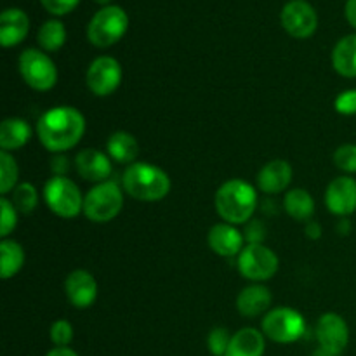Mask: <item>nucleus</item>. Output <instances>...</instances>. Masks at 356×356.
Wrapping results in <instances>:
<instances>
[{
  "mask_svg": "<svg viewBox=\"0 0 356 356\" xmlns=\"http://www.w3.org/2000/svg\"><path fill=\"white\" fill-rule=\"evenodd\" d=\"M122 183L125 193L141 202H159L170 191L169 174L148 162L131 163L125 169Z\"/></svg>",
  "mask_w": 356,
  "mask_h": 356,
  "instance_id": "2",
  "label": "nucleus"
},
{
  "mask_svg": "<svg viewBox=\"0 0 356 356\" xmlns=\"http://www.w3.org/2000/svg\"><path fill=\"white\" fill-rule=\"evenodd\" d=\"M75 167L80 177H83L86 181H90V183H104L111 176L110 155L99 152V149H82L75 156Z\"/></svg>",
  "mask_w": 356,
  "mask_h": 356,
  "instance_id": "15",
  "label": "nucleus"
},
{
  "mask_svg": "<svg viewBox=\"0 0 356 356\" xmlns=\"http://www.w3.org/2000/svg\"><path fill=\"white\" fill-rule=\"evenodd\" d=\"M271 306V292L263 285L245 287L236 298V309L245 318L261 316Z\"/></svg>",
  "mask_w": 356,
  "mask_h": 356,
  "instance_id": "19",
  "label": "nucleus"
},
{
  "mask_svg": "<svg viewBox=\"0 0 356 356\" xmlns=\"http://www.w3.org/2000/svg\"><path fill=\"white\" fill-rule=\"evenodd\" d=\"M284 207L287 214L296 221H309L315 214V200L306 190L296 188V190L287 191L284 198Z\"/></svg>",
  "mask_w": 356,
  "mask_h": 356,
  "instance_id": "24",
  "label": "nucleus"
},
{
  "mask_svg": "<svg viewBox=\"0 0 356 356\" xmlns=\"http://www.w3.org/2000/svg\"><path fill=\"white\" fill-rule=\"evenodd\" d=\"M229 343H232V336L222 327H216L207 337V346L214 356H225L226 351H228Z\"/></svg>",
  "mask_w": 356,
  "mask_h": 356,
  "instance_id": "31",
  "label": "nucleus"
},
{
  "mask_svg": "<svg viewBox=\"0 0 356 356\" xmlns=\"http://www.w3.org/2000/svg\"><path fill=\"white\" fill-rule=\"evenodd\" d=\"M14 207L17 209V212L21 214H30L35 211V207L38 205V191L33 184L23 183L17 184L13 190V200Z\"/></svg>",
  "mask_w": 356,
  "mask_h": 356,
  "instance_id": "28",
  "label": "nucleus"
},
{
  "mask_svg": "<svg viewBox=\"0 0 356 356\" xmlns=\"http://www.w3.org/2000/svg\"><path fill=\"white\" fill-rule=\"evenodd\" d=\"M49 334L56 348H68V344L73 341V327L68 320H56Z\"/></svg>",
  "mask_w": 356,
  "mask_h": 356,
  "instance_id": "30",
  "label": "nucleus"
},
{
  "mask_svg": "<svg viewBox=\"0 0 356 356\" xmlns=\"http://www.w3.org/2000/svg\"><path fill=\"white\" fill-rule=\"evenodd\" d=\"M264 350H266L264 334L252 327H245L233 334L225 356H263Z\"/></svg>",
  "mask_w": 356,
  "mask_h": 356,
  "instance_id": "20",
  "label": "nucleus"
},
{
  "mask_svg": "<svg viewBox=\"0 0 356 356\" xmlns=\"http://www.w3.org/2000/svg\"><path fill=\"white\" fill-rule=\"evenodd\" d=\"M44 198L56 216L65 219L76 218L83 211V197L79 186L66 176H52L45 183Z\"/></svg>",
  "mask_w": 356,
  "mask_h": 356,
  "instance_id": "6",
  "label": "nucleus"
},
{
  "mask_svg": "<svg viewBox=\"0 0 356 356\" xmlns=\"http://www.w3.org/2000/svg\"><path fill=\"white\" fill-rule=\"evenodd\" d=\"M19 73L24 82L35 90H51L58 82L54 61L40 49H26L19 56Z\"/></svg>",
  "mask_w": 356,
  "mask_h": 356,
  "instance_id": "8",
  "label": "nucleus"
},
{
  "mask_svg": "<svg viewBox=\"0 0 356 356\" xmlns=\"http://www.w3.org/2000/svg\"><path fill=\"white\" fill-rule=\"evenodd\" d=\"M106 152L115 162L118 163H134L139 155V143L132 134L125 131H118L108 138Z\"/></svg>",
  "mask_w": 356,
  "mask_h": 356,
  "instance_id": "23",
  "label": "nucleus"
},
{
  "mask_svg": "<svg viewBox=\"0 0 356 356\" xmlns=\"http://www.w3.org/2000/svg\"><path fill=\"white\" fill-rule=\"evenodd\" d=\"M38 45L47 52H56L65 45L66 42V30L65 24L58 19L45 21L40 26L37 35Z\"/></svg>",
  "mask_w": 356,
  "mask_h": 356,
  "instance_id": "26",
  "label": "nucleus"
},
{
  "mask_svg": "<svg viewBox=\"0 0 356 356\" xmlns=\"http://www.w3.org/2000/svg\"><path fill=\"white\" fill-rule=\"evenodd\" d=\"M292 176L294 172H292L291 163L285 160H271L257 174V186L268 195L282 193L289 188Z\"/></svg>",
  "mask_w": 356,
  "mask_h": 356,
  "instance_id": "17",
  "label": "nucleus"
},
{
  "mask_svg": "<svg viewBox=\"0 0 356 356\" xmlns=\"http://www.w3.org/2000/svg\"><path fill=\"white\" fill-rule=\"evenodd\" d=\"M278 256L263 243H249L238 254V270L247 280H270L278 271Z\"/></svg>",
  "mask_w": 356,
  "mask_h": 356,
  "instance_id": "9",
  "label": "nucleus"
},
{
  "mask_svg": "<svg viewBox=\"0 0 356 356\" xmlns=\"http://www.w3.org/2000/svg\"><path fill=\"white\" fill-rule=\"evenodd\" d=\"M334 163L337 169L348 174L356 172V145H343L334 153Z\"/></svg>",
  "mask_w": 356,
  "mask_h": 356,
  "instance_id": "29",
  "label": "nucleus"
},
{
  "mask_svg": "<svg viewBox=\"0 0 356 356\" xmlns=\"http://www.w3.org/2000/svg\"><path fill=\"white\" fill-rule=\"evenodd\" d=\"M90 92L99 97H106L118 89L122 82V66L111 56H101L90 63L86 75Z\"/></svg>",
  "mask_w": 356,
  "mask_h": 356,
  "instance_id": "10",
  "label": "nucleus"
},
{
  "mask_svg": "<svg viewBox=\"0 0 356 356\" xmlns=\"http://www.w3.org/2000/svg\"><path fill=\"white\" fill-rule=\"evenodd\" d=\"M122 207H124V193L113 181L96 184L83 197V214L89 221L99 225L113 221L120 214Z\"/></svg>",
  "mask_w": 356,
  "mask_h": 356,
  "instance_id": "4",
  "label": "nucleus"
},
{
  "mask_svg": "<svg viewBox=\"0 0 356 356\" xmlns=\"http://www.w3.org/2000/svg\"><path fill=\"white\" fill-rule=\"evenodd\" d=\"M257 207V193L243 179H229L216 193V211L229 225H243L252 218Z\"/></svg>",
  "mask_w": 356,
  "mask_h": 356,
  "instance_id": "3",
  "label": "nucleus"
},
{
  "mask_svg": "<svg viewBox=\"0 0 356 356\" xmlns=\"http://www.w3.org/2000/svg\"><path fill=\"white\" fill-rule=\"evenodd\" d=\"M263 332L268 339L280 344H291L301 339L306 332V322L296 309L282 306L263 318Z\"/></svg>",
  "mask_w": 356,
  "mask_h": 356,
  "instance_id": "7",
  "label": "nucleus"
},
{
  "mask_svg": "<svg viewBox=\"0 0 356 356\" xmlns=\"http://www.w3.org/2000/svg\"><path fill=\"white\" fill-rule=\"evenodd\" d=\"M30 30V19L21 9H6L0 14V44L14 47L21 44Z\"/></svg>",
  "mask_w": 356,
  "mask_h": 356,
  "instance_id": "18",
  "label": "nucleus"
},
{
  "mask_svg": "<svg viewBox=\"0 0 356 356\" xmlns=\"http://www.w3.org/2000/svg\"><path fill=\"white\" fill-rule=\"evenodd\" d=\"M96 2H97V3H103V6L106 7V3L111 2V0H96Z\"/></svg>",
  "mask_w": 356,
  "mask_h": 356,
  "instance_id": "42",
  "label": "nucleus"
},
{
  "mask_svg": "<svg viewBox=\"0 0 356 356\" xmlns=\"http://www.w3.org/2000/svg\"><path fill=\"white\" fill-rule=\"evenodd\" d=\"M282 24L285 31L294 38L312 37L318 26L316 10L305 0H292L282 9Z\"/></svg>",
  "mask_w": 356,
  "mask_h": 356,
  "instance_id": "11",
  "label": "nucleus"
},
{
  "mask_svg": "<svg viewBox=\"0 0 356 356\" xmlns=\"http://www.w3.org/2000/svg\"><path fill=\"white\" fill-rule=\"evenodd\" d=\"M31 138V129L23 118H6L0 125V148L3 152L23 148Z\"/></svg>",
  "mask_w": 356,
  "mask_h": 356,
  "instance_id": "22",
  "label": "nucleus"
},
{
  "mask_svg": "<svg viewBox=\"0 0 356 356\" xmlns=\"http://www.w3.org/2000/svg\"><path fill=\"white\" fill-rule=\"evenodd\" d=\"M306 235H308L312 240L320 238V236H322V228H320L318 222L309 221L308 225H306Z\"/></svg>",
  "mask_w": 356,
  "mask_h": 356,
  "instance_id": "38",
  "label": "nucleus"
},
{
  "mask_svg": "<svg viewBox=\"0 0 356 356\" xmlns=\"http://www.w3.org/2000/svg\"><path fill=\"white\" fill-rule=\"evenodd\" d=\"M17 177H19V169L9 152H0V193L7 195L16 188Z\"/></svg>",
  "mask_w": 356,
  "mask_h": 356,
  "instance_id": "27",
  "label": "nucleus"
},
{
  "mask_svg": "<svg viewBox=\"0 0 356 356\" xmlns=\"http://www.w3.org/2000/svg\"><path fill=\"white\" fill-rule=\"evenodd\" d=\"M37 134L49 152H68L86 134V118L73 106L51 108L38 120Z\"/></svg>",
  "mask_w": 356,
  "mask_h": 356,
  "instance_id": "1",
  "label": "nucleus"
},
{
  "mask_svg": "<svg viewBox=\"0 0 356 356\" xmlns=\"http://www.w3.org/2000/svg\"><path fill=\"white\" fill-rule=\"evenodd\" d=\"M65 163H68V160L61 155L56 156V159L52 160V170L56 172V176H63V172H66V170H68V167H65Z\"/></svg>",
  "mask_w": 356,
  "mask_h": 356,
  "instance_id": "37",
  "label": "nucleus"
},
{
  "mask_svg": "<svg viewBox=\"0 0 356 356\" xmlns=\"http://www.w3.org/2000/svg\"><path fill=\"white\" fill-rule=\"evenodd\" d=\"M247 233H249V236H247V240H249V243H261V238L264 236V229L261 228L259 222H250V226L247 228Z\"/></svg>",
  "mask_w": 356,
  "mask_h": 356,
  "instance_id": "35",
  "label": "nucleus"
},
{
  "mask_svg": "<svg viewBox=\"0 0 356 356\" xmlns=\"http://www.w3.org/2000/svg\"><path fill=\"white\" fill-rule=\"evenodd\" d=\"M243 238L242 233L235 228V225L229 222H219L211 228L207 235V243L221 257H233L243 250Z\"/></svg>",
  "mask_w": 356,
  "mask_h": 356,
  "instance_id": "16",
  "label": "nucleus"
},
{
  "mask_svg": "<svg viewBox=\"0 0 356 356\" xmlns=\"http://www.w3.org/2000/svg\"><path fill=\"white\" fill-rule=\"evenodd\" d=\"M65 292L75 308H90L97 299V282L87 270H75L66 277Z\"/></svg>",
  "mask_w": 356,
  "mask_h": 356,
  "instance_id": "14",
  "label": "nucleus"
},
{
  "mask_svg": "<svg viewBox=\"0 0 356 356\" xmlns=\"http://www.w3.org/2000/svg\"><path fill=\"white\" fill-rule=\"evenodd\" d=\"M45 356H79L72 348H54V350L49 351Z\"/></svg>",
  "mask_w": 356,
  "mask_h": 356,
  "instance_id": "39",
  "label": "nucleus"
},
{
  "mask_svg": "<svg viewBox=\"0 0 356 356\" xmlns=\"http://www.w3.org/2000/svg\"><path fill=\"white\" fill-rule=\"evenodd\" d=\"M325 205L332 214L346 218L356 211V179L350 176L336 177L327 186Z\"/></svg>",
  "mask_w": 356,
  "mask_h": 356,
  "instance_id": "13",
  "label": "nucleus"
},
{
  "mask_svg": "<svg viewBox=\"0 0 356 356\" xmlns=\"http://www.w3.org/2000/svg\"><path fill=\"white\" fill-rule=\"evenodd\" d=\"M350 229H351L350 222H348L346 219H343V221H341V225H339V233H341V235H348V233H350Z\"/></svg>",
  "mask_w": 356,
  "mask_h": 356,
  "instance_id": "40",
  "label": "nucleus"
},
{
  "mask_svg": "<svg viewBox=\"0 0 356 356\" xmlns=\"http://www.w3.org/2000/svg\"><path fill=\"white\" fill-rule=\"evenodd\" d=\"M334 108L341 115H356V89H348L341 92L334 101Z\"/></svg>",
  "mask_w": 356,
  "mask_h": 356,
  "instance_id": "33",
  "label": "nucleus"
},
{
  "mask_svg": "<svg viewBox=\"0 0 356 356\" xmlns=\"http://www.w3.org/2000/svg\"><path fill=\"white\" fill-rule=\"evenodd\" d=\"M332 66L339 75L356 79V33L337 42L332 51Z\"/></svg>",
  "mask_w": 356,
  "mask_h": 356,
  "instance_id": "21",
  "label": "nucleus"
},
{
  "mask_svg": "<svg viewBox=\"0 0 356 356\" xmlns=\"http://www.w3.org/2000/svg\"><path fill=\"white\" fill-rule=\"evenodd\" d=\"M40 2L47 13L54 14V16H65L79 6L80 0H40Z\"/></svg>",
  "mask_w": 356,
  "mask_h": 356,
  "instance_id": "34",
  "label": "nucleus"
},
{
  "mask_svg": "<svg viewBox=\"0 0 356 356\" xmlns=\"http://www.w3.org/2000/svg\"><path fill=\"white\" fill-rule=\"evenodd\" d=\"M0 207H2V221H0V235L2 238H7L10 235V232H14L17 225V209L14 207V204L10 200H7L6 197L0 200Z\"/></svg>",
  "mask_w": 356,
  "mask_h": 356,
  "instance_id": "32",
  "label": "nucleus"
},
{
  "mask_svg": "<svg viewBox=\"0 0 356 356\" xmlns=\"http://www.w3.org/2000/svg\"><path fill=\"white\" fill-rule=\"evenodd\" d=\"M127 26V13L118 6H106L97 10L90 19L87 26V38L96 47L106 49L124 37Z\"/></svg>",
  "mask_w": 356,
  "mask_h": 356,
  "instance_id": "5",
  "label": "nucleus"
},
{
  "mask_svg": "<svg viewBox=\"0 0 356 356\" xmlns=\"http://www.w3.org/2000/svg\"><path fill=\"white\" fill-rule=\"evenodd\" d=\"M316 337L322 350L339 356L350 343V327L337 313H325L316 325Z\"/></svg>",
  "mask_w": 356,
  "mask_h": 356,
  "instance_id": "12",
  "label": "nucleus"
},
{
  "mask_svg": "<svg viewBox=\"0 0 356 356\" xmlns=\"http://www.w3.org/2000/svg\"><path fill=\"white\" fill-rule=\"evenodd\" d=\"M344 14H346L348 23L356 30V0H348L346 9H344Z\"/></svg>",
  "mask_w": 356,
  "mask_h": 356,
  "instance_id": "36",
  "label": "nucleus"
},
{
  "mask_svg": "<svg viewBox=\"0 0 356 356\" xmlns=\"http://www.w3.org/2000/svg\"><path fill=\"white\" fill-rule=\"evenodd\" d=\"M24 264V250L17 242L3 238L0 242V271L3 280H9L14 275L19 273Z\"/></svg>",
  "mask_w": 356,
  "mask_h": 356,
  "instance_id": "25",
  "label": "nucleus"
},
{
  "mask_svg": "<svg viewBox=\"0 0 356 356\" xmlns=\"http://www.w3.org/2000/svg\"><path fill=\"white\" fill-rule=\"evenodd\" d=\"M313 356H332V355L327 353L325 350H322V348H320V350H316V351H315V355H313Z\"/></svg>",
  "mask_w": 356,
  "mask_h": 356,
  "instance_id": "41",
  "label": "nucleus"
}]
</instances>
